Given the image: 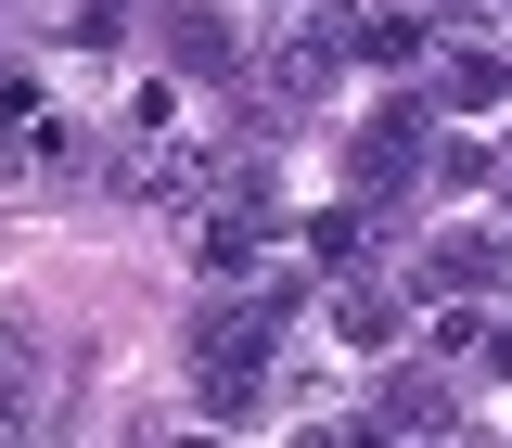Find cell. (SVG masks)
Instances as JSON below:
<instances>
[{
    "label": "cell",
    "mask_w": 512,
    "mask_h": 448,
    "mask_svg": "<svg viewBox=\"0 0 512 448\" xmlns=\"http://www.w3.org/2000/svg\"><path fill=\"white\" fill-rule=\"evenodd\" d=\"M397 320H410V308H397V295H346V308H333V333H346V346H384Z\"/></svg>",
    "instance_id": "cell-4"
},
{
    "label": "cell",
    "mask_w": 512,
    "mask_h": 448,
    "mask_svg": "<svg viewBox=\"0 0 512 448\" xmlns=\"http://www.w3.org/2000/svg\"><path fill=\"white\" fill-rule=\"evenodd\" d=\"M192 359H205V410H218V423H244L256 384H269V308H256V320H205V346H192Z\"/></svg>",
    "instance_id": "cell-1"
},
{
    "label": "cell",
    "mask_w": 512,
    "mask_h": 448,
    "mask_svg": "<svg viewBox=\"0 0 512 448\" xmlns=\"http://www.w3.org/2000/svg\"><path fill=\"white\" fill-rule=\"evenodd\" d=\"M487 372H500V384H512V333H487Z\"/></svg>",
    "instance_id": "cell-8"
},
{
    "label": "cell",
    "mask_w": 512,
    "mask_h": 448,
    "mask_svg": "<svg viewBox=\"0 0 512 448\" xmlns=\"http://www.w3.org/2000/svg\"><path fill=\"white\" fill-rule=\"evenodd\" d=\"M0 116H26V77H13V64H0Z\"/></svg>",
    "instance_id": "cell-7"
},
{
    "label": "cell",
    "mask_w": 512,
    "mask_h": 448,
    "mask_svg": "<svg viewBox=\"0 0 512 448\" xmlns=\"http://www.w3.org/2000/svg\"><path fill=\"white\" fill-rule=\"evenodd\" d=\"M13 423H26V397H13V384H0V436H13Z\"/></svg>",
    "instance_id": "cell-9"
},
{
    "label": "cell",
    "mask_w": 512,
    "mask_h": 448,
    "mask_svg": "<svg viewBox=\"0 0 512 448\" xmlns=\"http://www.w3.org/2000/svg\"><path fill=\"white\" fill-rule=\"evenodd\" d=\"M461 282H487V244H436V269H423V295H461Z\"/></svg>",
    "instance_id": "cell-5"
},
{
    "label": "cell",
    "mask_w": 512,
    "mask_h": 448,
    "mask_svg": "<svg viewBox=\"0 0 512 448\" xmlns=\"http://www.w3.org/2000/svg\"><path fill=\"white\" fill-rule=\"evenodd\" d=\"M500 90H512L500 52H448V77H436V103H500Z\"/></svg>",
    "instance_id": "cell-3"
},
{
    "label": "cell",
    "mask_w": 512,
    "mask_h": 448,
    "mask_svg": "<svg viewBox=\"0 0 512 448\" xmlns=\"http://www.w3.org/2000/svg\"><path fill=\"white\" fill-rule=\"evenodd\" d=\"M410 154H423V103H384L372 141H359V192H397V180H410Z\"/></svg>",
    "instance_id": "cell-2"
},
{
    "label": "cell",
    "mask_w": 512,
    "mask_h": 448,
    "mask_svg": "<svg viewBox=\"0 0 512 448\" xmlns=\"http://www.w3.org/2000/svg\"><path fill=\"white\" fill-rule=\"evenodd\" d=\"M384 423H397V436H423V423H448V397H436V384H397V397H384Z\"/></svg>",
    "instance_id": "cell-6"
}]
</instances>
